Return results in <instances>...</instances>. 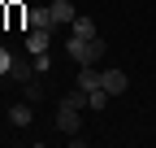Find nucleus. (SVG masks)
I'll list each match as a JSON object with an SVG mask.
<instances>
[{
    "mask_svg": "<svg viewBox=\"0 0 156 148\" xmlns=\"http://www.w3.org/2000/svg\"><path fill=\"white\" fill-rule=\"evenodd\" d=\"M65 52H69V61H78V65H95V61L104 57V39H100V35H91V39L69 35V39H65Z\"/></svg>",
    "mask_w": 156,
    "mask_h": 148,
    "instance_id": "nucleus-1",
    "label": "nucleus"
},
{
    "mask_svg": "<svg viewBox=\"0 0 156 148\" xmlns=\"http://www.w3.org/2000/svg\"><path fill=\"white\" fill-rule=\"evenodd\" d=\"M100 87L108 91V96H122V91L130 87V79H126V70H117V65H108V70H100Z\"/></svg>",
    "mask_w": 156,
    "mask_h": 148,
    "instance_id": "nucleus-2",
    "label": "nucleus"
},
{
    "mask_svg": "<svg viewBox=\"0 0 156 148\" xmlns=\"http://www.w3.org/2000/svg\"><path fill=\"white\" fill-rule=\"evenodd\" d=\"M78 113H83V109H69V105H61V109H56V131H61V135L83 131V118H78Z\"/></svg>",
    "mask_w": 156,
    "mask_h": 148,
    "instance_id": "nucleus-3",
    "label": "nucleus"
},
{
    "mask_svg": "<svg viewBox=\"0 0 156 148\" xmlns=\"http://www.w3.org/2000/svg\"><path fill=\"white\" fill-rule=\"evenodd\" d=\"M26 26H30V31H56V22H52V9H48V5L26 9Z\"/></svg>",
    "mask_w": 156,
    "mask_h": 148,
    "instance_id": "nucleus-4",
    "label": "nucleus"
},
{
    "mask_svg": "<svg viewBox=\"0 0 156 148\" xmlns=\"http://www.w3.org/2000/svg\"><path fill=\"white\" fill-rule=\"evenodd\" d=\"M48 9H52V22H56V31H65V26L74 22V17H78V9L69 5V0H52Z\"/></svg>",
    "mask_w": 156,
    "mask_h": 148,
    "instance_id": "nucleus-5",
    "label": "nucleus"
},
{
    "mask_svg": "<svg viewBox=\"0 0 156 148\" xmlns=\"http://www.w3.org/2000/svg\"><path fill=\"white\" fill-rule=\"evenodd\" d=\"M52 48V31H30L26 35V52L30 57H39V52H48Z\"/></svg>",
    "mask_w": 156,
    "mask_h": 148,
    "instance_id": "nucleus-6",
    "label": "nucleus"
},
{
    "mask_svg": "<svg viewBox=\"0 0 156 148\" xmlns=\"http://www.w3.org/2000/svg\"><path fill=\"white\" fill-rule=\"evenodd\" d=\"M74 83H78V87H83L87 96H91V91L100 87V70H95V65H78V79H74Z\"/></svg>",
    "mask_w": 156,
    "mask_h": 148,
    "instance_id": "nucleus-7",
    "label": "nucleus"
},
{
    "mask_svg": "<svg viewBox=\"0 0 156 148\" xmlns=\"http://www.w3.org/2000/svg\"><path fill=\"white\" fill-rule=\"evenodd\" d=\"M9 79H13V83H22V87H26V83L35 79V61L26 65V57H13V70H9Z\"/></svg>",
    "mask_w": 156,
    "mask_h": 148,
    "instance_id": "nucleus-8",
    "label": "nucleus"
},
{
    "mask_svg": "<svg viewBox=\"0 0 156 148\" xmlns=\"http://www.w3.org/2000/svg\"><path fill=\"white\" fill-rule=\"evenodd\" d=\"M5 9H9V31H22V26H26V5L5 0ZM22 35H26V31H22Z\"/></svg>",
    "mask_w": 156,
    "mask_h": 148,
    "instance_id": "nucleus-9",
    "label": "nucleus"
},
{
    "mask_svg": "<svg viewBox=\"0 0 156 148\" xmlns=\"http://www.w3.org/2000/svg\"><path fill=\"white\" fill-rule=\"evenodd\" d=\"M30 118H35V105H30V100H22V105L9 109V122H13V126H30Z\"/></svg>",
    "mask_w": 156,
    "mask_h": 148,
    "instance_id": "nucleus-10",
    "label": "nucleus"
},
{
    "mask_svg": "<svg viewBox=\"0 0 156 148\" xmlns=\"http://www.w3.org/2000/svg\"><path fill=\"white\" fill-rule=\"evenodd\" d=\"M69 35H83V39H91V35H95V22H91L87 13H78L74 22H69Z\"/></svg>",
    "mask_w": 156,
    "mask_h": 148,
    "instance_id": "nucleus-11",
    "label": "nucleus"
},
{
    "mask_svg": "<svg viewBox=\"0 0 156 148\" xmlns=\"http://www.w3.org/2000/svg\"><path fill=\"white\" fill-rule=\"evenodd\" d=\"M108 100H113V96H108L104 87H95V91H91V109H95V113H100V109H108Z\"/></svg>",
    "mask_w": 156,
    "mask_h": 148,
    "instance_id": "nucleus-12",
    "label": "nucleus"
},
{
    "mask_svg": "<svg viewBox=\"0 0 156 148\" xmlns=\"http://www.w3.org/2000/svg\"><path fill=\"white\" fill-rule=\"evenodd\" d=\"M26 100H30V105H35V100H44V83H39V79L26 83Z\"/></svg>",
    "mask_w": 156,
    "mask_h": 148,
    "instance_id": "nucleus-13",
    "label": "nucleus"
},
{
    "mask_svg": "<svg viewBox=\"0 0 156 148\" xmlns=\"http://www.w3.org/2000/svg\"><path fill=\"white\" fill-rule=\"evenodd\" d=\"M9 70H13V52H9L5 44H0V74H5V79H9Z\"/></svg>",
    "mask_w": 156,
    "mask_h": 148,
    "instance_id": "nucleus-14",
    "label": "nucleus"
},
{
    "mask_svg": "<svg viewBox=\"0 0 156 148\" xmlns=\"http://www.w3.org/2000/svg\"><path fill=\"white\" fill-rule=\"evenodd\" d=\"M35 61V74H48L52 70V57H48V52H39V57H30Z\"/></svg>",
    "mask_w": 156,
    "mask_h": 148,
    "instance_id": "nucleus-15",
    "label": "nucleus"
},
{
    "mask_svg": "<svg viewBox=\"0 0 156 148\" xmlns=\"http://www.w3.org/2000/svg\"><path fill=\"white\" fill-rule=\"evenodd\" d=\"M0 31H9V9H5V0H0Z\"/></svg>",
    "mask_w": 156,
    "mask_h": 148,
    "instance_id": "nucleus-16",
    "label": "nucleus"
}]
</instances>
